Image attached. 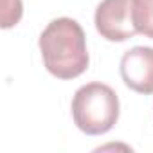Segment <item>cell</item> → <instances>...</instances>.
<instances>
[{
    "mask_svg": "<svg viewBox=\"0 0 153 153\" xmlns=\"http://www.w3.org/2000/svg\"><path fill=\"white\" fill-rule=\"evenodd\" d=\"M121 78L139 94H153V47H133L121 58Z\"/></svg>",
    "mask_w": 153,
    "mask_h": 153,
    "instance_id": "cell-4",
    "label": "cell"
},
{
    "mask_svg": "<svg viewBox=\"0 0 153 153\" xmlns=\"http://www.w3.org/2000/svg\"><path fill=\"white\" fill-rule=\"evenodd\" d=\"M131 22L139 34L153 40V0H131Z\"/></svg>",
    "mask_w": 153,
    "mask_h": 153,
    "instance_id": "cell-5",
    "label": "cell"
},
{
    "mask_svg": "<svg viewBox=\"0 0 153 153\" xmlns=\"http://www.w3.org/2000/svg\"><path fill=\"white\" fill-rule=\"evenodd\" d=\"M24 7L22 0H2V29H9L16 25L22 18Z\"/></svg>",
    "mask_w": 153,
    "mask_h": 153,
    "instance_id": "cell-6",
    "label": "cell"
},
{
    "mask_svg": "<svg viewBox=\"0 0 153 153\" xmlns=\"http://www.w3.org/2000/svg\"><path fill=\"white\" fill-rule=\"evenodd\" d=\"M74 123L87 135H103L119 119V97L105 83L94 81L76 90L72 97Z\"/></svg>",
    "mask_w": 153,
    "mask_h": 153,
    "instance_id": "cell-2",
    "label": "cell"
},
{
    "mask_svg": "<svg viewBox=\"0 0 153 153\" xmlns=\"http://www.w3.org/2000/svg\"><path fill=\"white\" fill-rule=\"evenodd\" d=\"M97 33L108 42H124L137 34L131 22V0H103L94 15Z\"/></svg>",
    "mask_w": 153,
    "mask_h": 153,
    "instance_id": "cell-3",
    "label": "cell"
},
{
    "mask_svg": "<svg viewBox=\"0 0 153 153\" xmlns=\"http://www.w3.org/2000/svg\"><path fill=\"white\" fill-rule=\"evenodd\" d=\"M38 45L45 68L58 79H74L88 68L85 31L72 18L52 20L40 34Z\"/></svg>",
    "mask_w": 153,
    "mask_h": 153,
    "instance_id": "cell-1",
    "label": "cell"
}]
</instances>
